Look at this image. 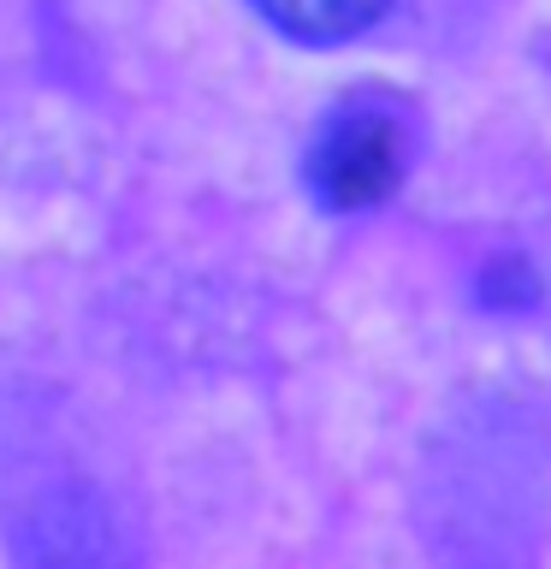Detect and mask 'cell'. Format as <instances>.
I'll return each mask as SVG.
<instances>
[{
	"instance_id": "1",
	"label": "cell",
	"mask_w": 551,
	"mask_h": 569,
	"mask_svg": "<svg viewBox=\"0 0 551 569\" xmlns=\"http://www.w3.org/2000/svg\"><path fill=\"white\" fill-rule=\"evenodd\" d=\"M415 137L391 101H338L302 154V184L327 213H368L398 196Z\"/></svg>"
},
{
	"instance_id": "2",
	"label": "cell",
	"mask_w": 551,
	"mask_h": 569,
	"mask_svg": "<svg viewBox=\"0 0 551 569\" xmlns=\"http://www.w3.org/2000/svg\"><path fill=\"white\" fill-rule=\"evenodd\" d=\"M249 7L279 36H291V42L338 48V42H355L362 30L380 24L391 12V0H249Z\"/></svg>"
}]
</instances>
